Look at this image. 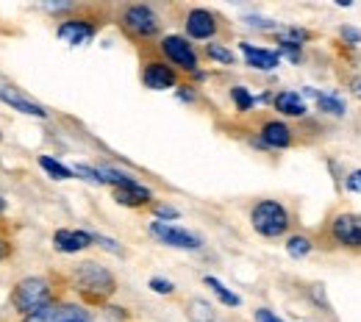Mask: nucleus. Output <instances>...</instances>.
<instances>
[{
	"mask_svg": "<svg viewBox=\"0 0 361 322\" xmlns=\"http://www.w3.org/2000/svg\"><path fill=\"white\" fill-rule=\"evenodd\" d=\"M262 139L270 144V147H286L292 142V131L283 125V123H267L262 128Z\"/></svg>",
	"mask_w": 361,
	"mask_h": 322,
	"instance_id": "obj_16",
	"label": "nucleus"
},
{
	"mask_svg": "<svg viewBox=\"0 0 361 322\" xmlns=\"http://www.w3.org/2000/svg\"><path fill=\"white\" fill-rule=\"evenodd\" d=\"M11 303H14V309H17L20 314H25V317L42 311L47 306H53V303H50V283H47L45 278H25V280H20V283L14 286Z\"/></svg>",
	"mask_w": 361,
	"mask_h": 322,
	"instance_id": "obj_1",
	"label": "nucleus"
},
{
	"mask_svg": "<svg viewBox=\"0 0 361 322\" xmlns=\"http://www.w3.org/2000/svg\"><path fill=\"white\" fill-rule=\"evenodd\" d=\"M256 322H283L281 317H275L272 311H267V309H259L256 311Z\"/></svg>",
	"mask_w": 361,
	"mask_h": 322,
	"instance_id": "obj_29",
	"label": "nucleus"
},
{
	"mask_svg": "<svg viewBox=\"0 0 361 322\" xmlns=\"http://www.w3.org/2000/svg\"><path fill=\"white\" fill-rule=\"evenodd\" d=\"M250 223H253V228L259 230L262 236L275 239V236L286 233V228H289V211L278 200H262V203L253 206Z\"/></svg>",
	"mask_w": 361,
	"mask_h": 322,
	"instance_id": "obj_2",
	"label": "nucleus"
},
{
	"mask_svg": "<svg viewBox=\"0 0 361 322\" xmlns=\"http://www.w3.org/2000/svg\"><path fill=\"white\" fill-rule=\"evenodd\" d=\"M317 100H319V109H325V111H331L334 117H339V114H345V106L336 100V97H331V94H317Z\"/></svg>",
	"mask_w": 361,
	"mask_h": 322,
	"instance_id": "obj_23",
	"label": "nucleus"
},
{
	"mask_svg": "<svg viewBox=\"0 0 361 322\" xmlns=\"http://www.w3.org/2000/svg\"><path fill=\"white\" fill-rule=\"evenodd\" d=\"M161 53L180 70H197V56L183 37H164L161 39Z\"/></svg>",
	"mask_w": 361,
	"mask_h": 322,
	"instance_id": "obj_7",
	"label": "nucleus"
},
{
	"mask_svg": "<svg viewBox=\"0 0 361 322\" xmlns=\"http://www.w3.org/2000/svg\"><path fill=\"white\" fill-rule=\"evenodd\" d=\"M0 211H3V197H0Z\"/></svg>",
	"mask_w": 361,
	"mask_h": 322,
	"instance_id": "obj_34",
	"label": "nucleus"
},
{
	"mask_svg": "<svg viewBox=\"0 0 361 322\" xmlns=\"http://www.w3.org/2000/svg\"><path fill=\"white\" fill-rule=\"evenodd\" d=\"M39 164H42V170H45L47 175H53L56 181H67V178L73 175V170H70V167H64V164L53 161L50 156H42V159H39Z\"/></svg>",
	"mask_w": 361,
	"mask_h": 322,
	"instance_id": "obj_20",
	"label": "nucleus"
},
{
	"mask_svg": "<svg viewBox=\"0 0 361 322\" xmlns=\"http://www.w3.org/2000/svg\"><path fill=\"white\" fill-rule=\"evenodd\" d=\"M3 256H6V244L0 242V259H3Z\"/></svg>",
	"mask_w": 361,
	"mask_h": 322,
	"instance_id": "obj_33",
	"label": "nucleus"
},
{
	"mask_svg": "<svg viewBox=\"0 0 361 322\" xmlns=\"http://www.w3.org/2000/svg\"><path fill=\"white\" fill-rule=\"evenodd\" d=\"M75 283L81 286V292L84 295H90L94 300H100V297H109L111 292H114V275L106 270V267H100V264H94V261H87V264H81L78 270H75Z\"/></svg>",
	"mask_w": 361,
	"mask_h": 322,
	"instance_id": "obj_3",
	"label": "nucleus"
},
{
	"mask_svg": "<svg viewBox=\"0 0 361 322\" xmlns=\"http://www.w3.org/2000/svg\"><path fill=\"white\" fill-rule=\"evenodd\" d=\"M56 322H92V320L81 306L64 303V306H56Z\"/></svg>",
	"mask_w": 361,
	"mask_h": 322,
	"instance_id": "obj_17",
	"label": "nucleus"
},
{
	"mask_svg": "<svg viewBox=\"0 0 361 322\" xmlns=\"http://www.w3.org/2000/svg\"><path fill=\"white\" fill-rule=\"evenodd\" d=\"M150 289L153 292H159V295H173V283L170 280H164V278H150Z\"/></svg>",
	"mask_w": 361,
	"mask_h": 322,
	"instance_id": "obj_26",
	"label": "nucleus"
},
{
	"mask_svg": "<svg viewBox=\"0 0 361 322\" xmlns=\"http://www.w3.org/2000/svg\"><path fill=\"white\" fill-rule=\"evenodd\" d=\"M342 37H345V39H361V34L359 31H353V28H345V31H342Z\"/></svg>",
	"mask_w": 361,
	"mask_h": 322,
	"instance_id": "obj_31",
	"label": "nucleus"
},
{
	"mask_svg": "<svg viewBox=\"0 0 361 322\" xmlns=\"http://www.w3.org/2000/svg\"><path fill=\"white\" fill-rule=\"evenodd\" d=\"M353 87H356V94H359V97H361V81H356Z\"/></svg>",
	"mask_w": 361,
	"mask_h": 322,
	"instance_id": "obj_32",
	"label": "nucleus"
},
{
	"mask_svg": "<svg viewBox=\"0 0 361 322\" xmlns=\"http://www.w3.org/2000/svg\"><path fill=\"white\" fill-rule=\"evenodd\" d=\"M275 109L281 114H286V117H303L309 111L306 103H303V97L298 92H278L275 94Z\"/></svg>",
	"mask_w": 361,
	"mask_h": 322,
	"instance_id": "obj_14",
	"label": "nucleus"
},
{
	"mask_svg": "<svg viewBox=\"0 0 361 322\" xmlns=\"http://www.w3.org/2000/svg\"><path fill=\"white\" fill-rule=\"evenodd\" d=\"M242 53H245L247 67H253V70H264V73L275 70V67H278V61H281V56H278V53L264 50V47L250 45V42H242Z\"/></svg>",
	"mask_w": 361,
	"mask_h": 322,
	"instance_id": "obj_12",
	"label": "nucleus"
},
{
	"mask_svg": "<svg viewBox=\"0 0 361 322\" xmlns=\"http://www.w3.org/2000/svg\"><path fill=\"white\" fill-rule=\"evenodd\" d=\"M156 214H159V217H164V220H176V217H178V211H176V209H170V206H156Z\"/></svg>",
	"mask_w": 361,
	"mask_h": 322,
	"instance_id": "obj_30",
	"label": "nucleus"
},
{
	"mask_svg": "<svg viewBox=\"0 0 361 322\" xmlns=\"http://www.w3.org/2000/svg\"><path fill=\"white\" fill-rule=\"evenodd\" d=\"M186 314H189V320L192 322H214V309L206 303V300H192L189 306H186Z\"/></svg>",
	"mask_w": 361,
	"mask_h": 322,
	"instance_id": "obj_18",
	"label": "nucleus"
},
{
	"mask_svg": "<svg viewBox=\"0 0 361 322\" xmlns=\"http://www.w3.org/2000/svg\"><path fill=\"white\" fill-rule=\"evenodd\" d=\"M0 100H3V103H8L11 109L23 111V114H31V117H45L47 114L39 103L28 100L20 89H14V87H8V84H3V81H0Z\"/></svg>",
	"mask_w": 361,
	"mask_h": 322,
	"instance_id": "obj_10",
	"label": "nucleus"
},
{
	"mask_svg": "<svg viewBox=\"0 0 361 322\" xmlns=\"http://www.w3.org/2000/svg\"><path fill=\"white\" fill-rule=\"evenodd\" d=\"M92 242H94V236L87 233V230L61 228V230H56V236H53V244H56V250H61V253H81L84 247H90Z\"/></svg>",
	"mask_w": 361,
	"mask_h": 322,
	"instance_id": "obj_9",
	"label": "nucleus"
},
{
	"mask_svg": "<svg viewBox=\"0 0 361 322\" xmlns=\"http://www.w3.org/2000/svg\"><path fill=\"white\" fill-rule=\"evenodd\" d=\"M206 53H209V58L223 61V64H231V61H233V53L226 50L223 45H206Z\"/></svg>",
	"mask_w": 361,
	"mask_h": 322,
	"instance_id": "obj_24",
	"label": "nucleus"
},
{
	"mask_svg": "<svg viewBox=\"0 0 361 322\" xmlns=\"http://www.w3.org/2000/svg\"><path fill=\"white\" fill-rule=\"evenodd\" d=\"M331 236L342 247L361 250V214H339V217H334Z\"/></svg>",
	"mask_w": 361,
	"mask_h": 322,
	"instance_id": "obj_4",
	"label": "nucleus"
},
{
	"mask_svg": "<svg viewBox=\"0 0 361 322\" xmlns=\"http://www.w3.org/2000/svg\"><path fill=\"white\" fill-rule=\"evenodd\" d=\"M123 25H126L134 37L147 39V37H153V34L159 31V17H156V11L147 8V6H131V8L123 14Z\"/></svg>",
	"mask_w": 361,
	"mask_h": 322,
	"instance_id": "obj_5",
	"label": "nucleus"
},
{
	"mask_svg": "<svg viewBox=\"0 0 361 322\" xmlns=\"http://www.w3.org/2000/svg\"><path fill=\"white\" fill-rule=\"evenodd\" d=\"M214 31H217V23H214V14L212 11L192 8L186 14V34L192 39H209V37H214Z\"/></svg>",
	"mask_w": 361,
	"mask_h": 322,
	"instance_id": "obj_8",
	"label": "nucleus"
},
{
	"mask_svg": "<svg viewBox=\"0 0 361 322\" xmlns=\"http://www.w3.org/2000/svg\"><path fill=\"white\" fill-rule=\"evenodd\" d=\"M94 37V28L84 20H67L59 25V39L70 42V45H87Z\"/></svg>",
	"mask_w": 361,
	"mask_h": 322,
	"instance_id": "obj_13",
	"label": "nucleus"
},
{
	"mask_svg": "<svg viewBox=\"0 0 361 322\" xmlns=\"http://www.w3.org/2000/svg\"><path fill=\"white\" fill-rule=\"evenodd\" d=\"M94 242H97V244H103V247H106L109 253H117V256L123 253V247H120L117 242H111V239H106V236H94Z\"/></svg>",
	"mask_w": 361,
	"mask_h": 322,
	"instance_id": "obj_27",
	"label": "nucleus"
},
{
	"mask_svg": "<svg viewBox=\"0 0 361 322\" xmlns=\"http://www.w3.org/2000/svg\"><path fill=\"white\" fill-rule=\"evenodd\" d=\"M286 253H289L292 259L309 256V253H312V239H309V236H292V239L286 242Z\"/></svg>",
	"mask_w": 361,
	"mask_h": 322,
	"instance_id": "obj_19",
	"label": "nucleus"
},
{
	"mask_svg": "<svg viewBox=\"0 0 361 322\" xmlns=\"http://www.w3.org/2000/svg\"><path fill=\"white\" fill-rule=\"evenodd\" d=\"M142 81H145L147 89L161 92V89L176 87V73H173L167 64H147L145 73H142Z\"/></svg>",
	"mask_w": 361,
	"mask_h": 322,
	"instance_id": "obj_11",
	"label": "nucleus"
},
{
	"mask_svg": "<svg viewBox=\"0 0 361 322\" xmlns=\"http://www.w3.org/2000/svg\"><path fill=\"white\" fill-rule=\"evenodd\" d=\"M153 230V236L156 239H161L164 244H170V247H180V250H200V236H195V233H189V230L183 228H176V225H167V223H153L150 225Z\"/></svg>",
	"mask_w": 361,
	"mask_h": 322,
	"instance_id": "obj_6",
	"label": "nucleus"
},
{
	"mask_svg": "<svg viewBox=\"0 0 361 322\" xmlns=\"http://www.w3.org/2000/svg\"><path fill=\"white\" fill-rule=\"evenodd\" d=\"M25 322H56V306H47V309H42V311L25 317Z\"/></svg>",
	"mask_w": 361,
	"mask_h": 322,
	"instance_id": "obj_25",
	"label": "nucleus"
},
{
	"mask_svg": "<svg viewBox=\"0 0 361 322\" xmlns=\"http://www.w3.org/2000/svg\"><path fill=\"white\" fill-rule=\"evenodd\" d=\"M345 184H348V189H350V192H361V170H356V173H350Z\"/></svg>",
	"mask_w": 361,
	"mask_h": 322,
	"instance_id": "obj_28",
	"label": "nucleus"
},
{
	"mask_svg": "<svg viewBox=\"0 0 361 322\" xmlns=\"http://www.w3.org/2000/svg\"><path fill=\"white\" fill-rule=\"evenodd\" d=\"M114 197H117V203H123V206H142V203L150 200V192H147L145 186H139L136 181H131V184L120 186V189L114 192Z\"/></svg>",
	"mask_w": 361,
	"mask_h": 322,
	"instance_id": "obj_15",
	"label": "nucleus"
},
{
	"mask_svg": "<svg viewBox=\"0 0 361 322\" xmlns=\"http://www.w3.org/2000/svg\"><path fill=\"white\" fill-rule=\"evenodd\" d=\"M231 97H233V103H236L239 111H247V109H253V103H256V100L247 94L245 87H233V89H231Z\"/></svg>",
	"mask_w": 361,
	"mask_h": 322,
	"instance_id": "obj_22",
	"label": "nucleus"
},
{
	"mask_svg": "<svg viewBox=\"0 0 361 322\" xmlns=\"http://www.w3.org/2000/svg\"><path fill=\"white\" fill-rule=\"evenodd\" d=\"M206 286H212V289H214V295H217V297H220L226 306H239V303H242V300H239V295L228 292V289L223 286V283H220V280H217V278L206 275Z\"/></svg>",
	"mask_w": 361,
	"mask_h": 322,
	"instance_id": "obj_21",
	"label": "nucleus"
}]
</instances>
